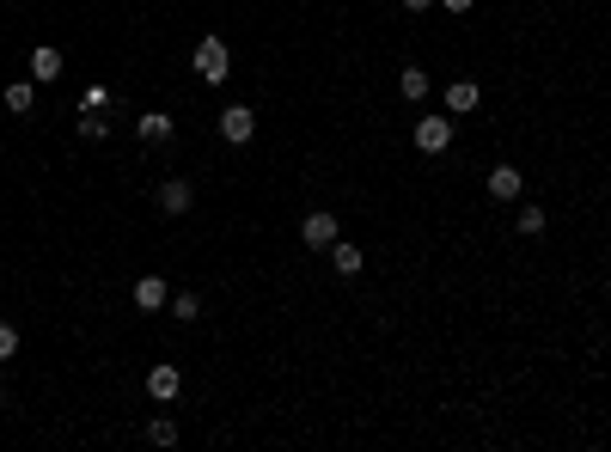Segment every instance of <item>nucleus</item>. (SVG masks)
I'll use <instances>...</instances> for the list:
<instances>
[{"mask_svg": "<svg viewBox=\"0 0 611 452\" xmlns=\"http://www.w3.org/2000/svg\"><path fill=\"white\" fill-rule=\"evenodd\" d=\"M171 318H178V324H196V318H202V300H196V293H171Z\"/></svg>", "mask_w": 611, "mask_h": 452, "instance_id": "obj_14", "label": "nucleus"}, {"mask_svg": "<svg viewBox=\"0 0 611 452\" xmlns=\"http://www.w3.org/2000/svg\"><path fill=\"white\" fill-rule=\"evenodd\" d=\"M513 226L538 239V232H544V226H550V214H544V208H538V202H526V208H520V214H513Z\"/></svg>", "mask_w": 611, "mask_h": 452, "instance_id": "obj_15", "label": "nucleus"}, {"mask_svg": "<svg viewBox=\"0 0 611 452\" xmlns=\"http://www.w3.org/2000/svg\"><path fill=\"white\" fill-rule=\"evenodd\" d=\"M147 440H153V447H178V422H171V416H153V422H147Z\"/></svg>", "mask_w": 611, "mask_h": 452, "instance_id": "obj_16", "label": "nucleus"}, {"mask_svg": "<svg viewBox=\"0 0 611 452\" xmlns=\"http://www.w3.org/2000/svg\"><path fill=\"white\" fill-rule=\"evenodd\" d=\"M135 306L141 312H165L171 306V288H165L160 275H141V282H135Z\"/></svg>", "mask_w": 611, "mask_h": 452, "instance_id": "obj_7", "label": "nucleus"}, {"mask_svg": "<svg viewBox=\"0 0 611 452\" xmlns=\"http://www.w3.org/2000/svg\"><path fill=\"white\" fill-rule=\"evenodd\" d=\"M135 135H141L147 147L171 141V117H165V110H147V117H135Z\"/></svg>", "mask_w": 611, "mask_h": 452, "instance_id": "obj_9", "label": "nucleus"}, {"mask_svg": "<svg viewBox=\"0 0 611 452\" xmlns=\"http://www.w3.org/2000/svg\"><path fill=\"white\" fill-rule=\"evenodd\" d=\"M13 354H19V330H13V324H0V367H6Z\"/></svg>", "mask_w": 611, "mask_h": 452, "instance_id": "obj_19", "label": "nucleus"}, {"mask_svg": "<svg viewBox=\"0 0 611 452\" xmlns=\"http://www.w3.org/2000/svg\"><path fill=\"white\" fill-rule=\"evenodd\" d=\"M398 86H404V104H422L428 98V74H422V67H404V80H398Z\"/></svg>", "mask_w": 611, "mask_h": 452, "instance_id": "obj_17", "label": "nucleus"}, {"mask_svg": "<svg viewBox=\"0 0 611 452\" xmlns=\"http://www.w3.org/2000/svg\"><path fill=\"white\" fill-rule=\"evenodd\" d=\"M520 190H526V178H520L513 165H495V171H489V196H495V202H513Z\"/></svg>", "mask_w": 611, "mask_h": 452, "instance_id": "obj_8", "label": "nucleus"}, {"mask_svg": "<svg viewBox=\"0 0 611 452\" xmlns=\"http://www.w3.org/2000/svg\"><path fill=\"white\" fill-rule=\"evenodd\" d=\"M190 67H196L208 86H221L226 74H233V56H226V43H221V37H202L196 49H190Z\"/></svg>", "mask_w": 611, "mask_h": 452, "instance_id": "obj_1", "label": "nucleus"}, {"mask_svg": "<svg viewBox=\"0 0 611 452\" xmlns=\"http://www.w3.org/2000/svg\"><path fill=\"white\" fill-rule=\"evenodd\" d=\"M440 6H447V13H471V6H477V0H440Z\"/></svg>", "mask_w": 611, "mask_h": 452, "instance_id": "obj_20", "label": "nucleus"}, {"mask_svg": "<svg viewBox=\"0 0 611 452\" xmlns=\"http://www.w3.org/2000/svg\"><path fill=\"white\" fill-rule=\"evenodd\" d=\"M330 269H337V275H361L367 269L361 245H343V239H337V245H330Z\"/></svg>", "mask_w": 611, "mask_h": 452, "instance_id": "obj_11", "label": "nucleus"}, {"mask_svg": "<svg viewBox=\"0 0 611 452\" xmlns=\"http://www.w3.org/2000/svg\"><path fill=\"white\" fill-rule=\"evenodd\" d=\"M0 397H6V385H0Z\"/></svg>", "mask_w": 611, "mask_h": 452, "instance_id": "obj_22", "label": "nucleus"}, {"mask_svg": "<svg viewBox=\"0 0 611 452\" xmlns=\"http://www.w3.org/2000/svg\"><path fill=\"white\" fill-rule=\"evenodd\" d=\"M31 80H61V49H49V43H43V49H31Z\"/></svg>", "mask_w": 611, "mask_h": 452, "instance_id": "obj_10", "label": "nucleus"}, {"mask_svg": "<svg viewBox=\"0 0 611 452\" xmlns=\"http://www.w3.org/2000/svg\"><path fill=\"white\" fill-rule=\"evenodd\" d=\"M0 98H6V110H13V117H25V110L37 104V80H13L6 92H0Z\"/></svg>", "mask_w": 611, "mask_h": 452, "instance_id": "obj_12", "label": "nucleus"}, {"mask_svg": "<svg viewBox=\"0 0 611 452\" xmlns=\"http://www.w3.org/2000/svg\"><path fill=\"white\" fill-rule=\"evenodd\" d=\"M300 239H306V251H330V245H337V214H325V208H318V214H306Z\"/></svg>", "mask_w": 611, "mask_h": 452, "instance_id": "obj_5", "label": "nucleus"}, {"mask_svg": "<svg viewBox=\"0 0 611 452\" xmlns=\"http://www.w3.org/2000/svg\"><path fill=\"white\" fill-rule=\"evenodd\" d=\"M178 367H171V361H160V367L147 373V397H153V404H171V397H178Z\"/></svg>", "mask_w": 611, "mask_h": 452, "instance_id": "obj_6", "label": "nucleus"}, {"mask_svg": "<svg viewBox=\"0 0 611 452\" xmlns=\"http://www.w3.org/2000/svg\"><path fill=\"white\" fill-rule=\"evenodd\" d=\"M404 6H409V13H428V6H434V0H404Z\"/></svg>", "mask_w": 611, "mask_h": 452, "instance_id": "obj_21", "label": "nucleus"}, {"mask_svg": "<svg viewBox=\"0 0 611 452\" xmlns=\"http://www.w3.org/2000/svg\"><path fill=\"white\" fill-rule=\"evenodd\" d=\"M221 135L233 147H244L251 135H257V110H251V104H226V110H221Z\"/></svg>", "mask_w": 611, "mask_h": 452, "instance_id": "obj_3", "label": "nucleus"}, {"mask_svg": "<svg viewBox=\"0 0 611 452\" xmlns=\"http://www.w3.org/2000/svg\"><path fill=\"white\" fill-rule=\"evenodd\" d=\"M477 98H483V92H477L471 80H452L447 86V110H477Z\"/></svg>", "mask_w": 611, "mask_h": 452, "instance_id": "obj_13", "label": "nucleus"}, {"mask_svg": "<svg viewBox=\"0 0 611 452\" xmlns=\"http://www.w3.org/2000/svg\"><path fill=\"white\" fill-rule=\"evenodd\" d=\"M80 135H86V141H104V135H110V123H104V117L92 110V104L80 110Z\"/></svg>", "mask_w": 611, "mask_h": 452, "instance_id": "obj_18", "label": "nucleus"}, {"mask_svg": "<svg viewBox=\"0 0 611 452\" xmlns=\"http://www.w3.org/2000/svg\"><path fill=\"white\" fill-rule=\"evenodd\" d=\"M416 147H422V153H447L452 147V110L447 117H422V123H416Z\"/></svg>", "mask_w": 611, "mask_h": 452, "instance_id": "obj_4", "label": "nucleus"}, {"mask_svg": "<svg viewBox=\"0 0 611 452\" xmlns=\"http://www.w3.org/2000/svg\"><path fill=\"white\" fill-rule=\"evenodd\" d=\"M153 202H160V214H171V221H178V214H190V208H196V184H190V178H165V184L153 190Z\"/></svg>", "mask_w": 611, "mask_h": 452, "instance_id": "obj_2", "label": "nucleus"}]
</instances>
